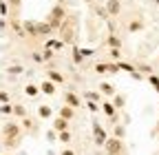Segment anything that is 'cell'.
Returning <instances> with one entry per match:
<instances>
[{
    "label": "cell",
    "instance_id": "13",
    "mask_svg": "<svg viewBox=\"0 0 159 155\" xmlns=\"http://www.w3.org/2000/svg\"><path fill=\"white\" fill-rule=\"evenodd\" d=\"M102 111H104L106 115H115V106H113L111 102H104V104H102Z\"/></svg>",
    "mask_w": 159,
    "mask_h": 155
},
{
    "label": "cell",
    "instance_id": "4",
    "mask_svg": "<svg viewBox=\"0 0 159 155\" xmlns=\"http://www.w3.org/2000/svg\"><path fill=\"white\" fill-rule=\"evenodd\" d=\"M62 18H64V9L62 7H53V11H51V18H49V27L53 29V27H57L60 22H62Z\"/></svg>",
    "mask_w": 159,
    "mask_h": 155
},
{
    "label": "cell",
    "instance_id": "26",
    "mask_svg": "<svg viewBox=\"0 0 159 155\" xmlns=\"http://www.w3.org/2000/svg\"><path fill=\"white\" fill-rule=\"evenodd\" d=\"M150 82H152V84H155V87H157V91H159V80H157V78H155V75H152V78H150Z\"/></svg>",
    "mask_w": 159,
    "mask_h": 155
},
{
    "label": "cell",
    "instance_id": "3",
    "mask_svg": "<svg viewBox=\"0 0 159 155\" xmlns=\"http://www.w3.org/2000/svg\"><path fill=\"white\" fill-rule=\"evenodd\" d=\"M75 33V20H66L64 25H62V40L64 42H73V35Z\"/></svg>",
    "mask_w": 159,
    "mask_h": 155
},
{
    "label": "cell",
    "instance_id": "8",
    "mask_svg": "<svg viewBox=\"0 0 159 155\" xmlns=\"http://www.w3.org/2000/svg\"><path fill=\"white\" fill-rule=\"evenodd\" d=\"M53 129H55V131H57V133H64V131H66V129H69V122H66V120H64V118H57V120H55V122H53Z\"/></svg>",
    "mask_w": 159,
    "mask_h": 155
},
{
    "label": "cell",
    "instance_id": "19",
    "mask_svg": "<svg viewBox=\"0 0 159 155\" xmlns=\"http://www.w3.org/2000/svg\"><path fill=\"white\" fill-rule=\"evenodd\" d=\"M25 91H27V95H38V87H33V84H29Z\"/></svg>",
    "mask_w": 159,
    "mask_h": 155
},
{
    "label": "cell",
    "instance_id": "20",
    "mask_svg": "<svg viewBox=\"0 0 159 155\" xmlns=\"http://www.w3.org/2000/svg\"><path fill=\"white\" fill-rule=\"evenodd\" d=\"M108 45H111L113 49H117V47H119V40H117L115 35H111V38H108Z\"/></svg>",
    "mask_w": 159,
    "mask_h": 155
},
{
    "label": "cell",
    "instance_id": "9",
    "mask_svg": "<svg viewBox=\"0 0 159 155\" xmlns=\"http://www.w3.org/2000/svg\"><path fill=\"white\" fill-rule=\"evenodd\" d=\"M47 35V33H51V27H49V22H42V25H35V35Z\"/></svg>",
    "mask_w": 159,
    "mask_h": 155
},
{
    "label": "cell",
    "instance_id": "12",
    "mask_svg": "<svg viewBox=\"0 0 159 155\" xmlns=\"http://www.w3.org/2000/svg\"><path fill=\"white\" fill-rule=\"evenodd\" d=\"M13 115H18V118H27V109L22 104H16L13 106Z\"/></svg>",
    "mask_w": 159,
    "mask_h": 155
},
{
    "label": "cell",
    "instance_id": "18",
    "mask_svg": "<svg viewBox=\"0 0 159 155\" xmlns=\"http://www.w3.org/2000/svg\"><path fill=\"white\" fill-rule=\"evenodd\" d=\"M49 78H51L53 82H62V75H60V73H55V71H51V73H49Z\"/></svg>",
    "mask_w": 159,
    "mask_h": 155
},
{
    "label": "cell",
    "instance_id": "11",
    "mask_svg": "<svg viewBox=\"0 0 159 155\" xmlns=\"http://www.w3.org/2000/svg\"><path fill=\"white\" fill-rule=\"evenodd\" d=\"M40 89H42V93H47V95H53L55 93V87H53V82H42V87H40Z\"/></svg>",
    "mask_w": 159,
    "mask_h": 155
},
{
    "label": "cell",
    "instance_id": "15",
    "mask_svg": "<svg viewBox=\"0 0 159 155\" xmlns=\"http://www.w3.org/2000/svg\"><path fill=\"white\" fill-rule=\"evenodd\" d=\"M99 89H102V93H106V95H113V93H115V89H113L108 82H102V87H99Z\"/></svg>",
    "mask_w": 159,
    "mask_h": 155
},
{
    "label": "cell",
    "instance_id": "5",
    "mask_svg": "<svg viewBox=\"0 0 159 155\" xmlns=\"http://www.w3.org/2000/svg\"><path fill=\"white\" fill-rule=\"evenodd\" d=\"M93 133H95V144H97V146H104V144H106V133H104V129L99 126V124H95V126H93Z\"/></svg>",
    "mask_w": 159,
    "mask_h": 155
},
{
    "label": "cell",
    "instance_id": "7",
    "mask_svg": "<svg viewBox=\"0 0 159 155\" xmlns=\"http://www.w3.org/2000/svg\"><path fill=\"white\" fill-rule=\"evenodd\" d=\"M64 100H66V106H71V109H75V106H80V98H77V95H75V93H71V91H69V93L64 95Z\"/></svg>",
    "mask_w": 159,
    "mask_h": 155
},
{
    "label": "cell",
    "instance_id": "27",
    "mask_svg": "<svg viewBox=\"0 0 159 155\" xmlns=\"http://www.w3.org/2000/svg\"><path fill=\"white\" fill-rule=\"evenodd\" d=\"M9 2H11L13 7H20V2H22V0H9Z\"/></svg>",
    "mask_w": 159,
    "mask_h": 155
},
{
    "label": "cell",
    "instance_id": "14",
    "mask_svg": "<svg viewBox=\"0 0 159 155\" xmlns=\"http://www.w3.org/2000/svg\"><path fill=\"white\" fill-rule=\"evenodd\" d=\"M38 111H40V118H51V106H44V104H42Z\"/></svg>",
    "mask_w": 159,
    "mask_h": 155
},
{
    "label": "cell",
    "instance_id": "10",
    "mask_svg": "<svg viewBox=\"0 0 159 155\" xmlns=\"http://www.w3.org/2000/svg\"><path fill=\"white\" fill-rule=\"evenodd\" d=\"M60 118H64V120L69 122V120L73 118V109H71V106H62V109H60Z\"/></svg>",
    "mask_w": 159,
    "mask_h": 155
},
{
    "label": "cell",
    "instance_id": "21",
    "mask_svg": "<svg viewBox=\"0 0 159 155\" xmlns=\"http://www.w3.org/2000/svg\"><path fill=\"white\" fill-rule=\"evenodd\" d=\"M95 71H97V73H106V71H108V64H97Z\"/></svg>",
    "mask_w": 159,
    "mask_h": 155
},
{
    "label": "cell",
    "instance_id": "28",
    "mask_svg": "<svg viewBox=\"0 0 159 155\" xmlns=\"http://www.w3.org/2000/svg\"><path fill=\"white\" fill-rule=\"evenodd\" d=\"M86 2H93V0H86Z\"/></svg>",
    "mask_w": 159,
    "mask_h": 155
},
{
    "label": "cell",
    "instance_id": "23",
    "mask_svg": "<svg viewBox=\"0 0 159 155\" xmlns=\"http://www.w3.org/2000/svg\"><path fill=\"white\" fill-rule=\"evenodd\" d=\"M7 100H9V95L5 91H0V102H7Z\"/></svg>",
    "mask_w": 159,
    "mask_h": 155
},
{
    "label": "cell",
    "instance_id": "17",
    "mask_svg": "<svg viewBox=\"0 0 159 155\" xmlns=\"http://www.w3.org/2000/svg\"><path fill=\"white\" fill-rule=\"evenodd\" d=\"M0 113H7L9 115V113H13V106L11 104H2V106H0Z\"/></svg>",
    "mask_w": 159,
    "mask_h": 155
},
{
    "label": "cell",
    "instance_id": "22",
    "mask_svg": "<svg viewBox=\"0 0 159 155\" xmlns=\"http://www.w3.org/2000/svg\"><path fill=\"white\" fill-rule=\"evenodd\" d=\"M9 73H22V67H11Z\"/></svg>",
    "mask_w": 159,
    "mask_h": 155
},
{
    "label": "cell",
    "instance_id": "6",
    "mask_svg": "<svg viewBox=\"0 0 159 155\" xmlns=\"http://www.w3.org/2000/svg\"><path fill=\"white\" fill-rule=\"evenodd\" d=\"M106 11H108L111 16H117L119 11H122V5H119V0H108V2H106Z\"/></svg>",
    "mask_w": 159,
    "mask_h": 155
},
{
    "label": "cell",
    "instance_id": "16",
    "mask_svg": "<svg viewBox=\"0 0 159 155\" xmlns=\"http://www.w3.org/2000/svg\"><path fill=\"white\" fill-rule=\"evenodd\" d=\"M60 142H64V144H66V142H71V133H69V131L60 133Z\"/></svg>",
    "mask_w": 159,
    "mask_h": 155
},
{
    "label": "cell",
    "instance_id": "1",
    "mask_svg": "<svg viewBox=\"0 0 159 155\" xmlns=\"http://www.w3.org/2000/svg\"><path fill=\"white\" fill-rule=\"evenodd\" d=\"M2 135H5V146H7V148L18 146V144H20V124L7 122L5 129H2Z\"/></svg>",
    "mask_w": 159,
    "mask_h": 155
},
{
    "label": "cell",
    "instance_id": "24",
    "mask_svg": "<svg viewBox=\"0 0 159 155\" xmlns=\"http://www.w3.org/2000/svg\"><path fill=\"white\" fill-rule=\"evenodd\" d=\"M60 155H75V151H73V148H64V151L60 153Z\"/></svg>",
    "mask_w": 159,
    "mask_h": 155
},
{
    "label": "cell",
    "instance_id": "2",
    "mask_svg": "<svg viewBox=\"0 0 159 155\" xmlns=\"http://www.w3.org/2000/svg\"><path fill=\"white\" fill-rule=\"evenodd\" d=\"M106 155H124V144L122 140H117V138H111L106 140Z\"/></svg>",
    "mask_w": 159,
    "mask_h": 155
},
{
    "label": "cell",
    "instance_id": "25",
    "mask_svg": "<svg viewBox=\"0 0 159 155\" xmlns=\"http://www.w3.org/2000/svg\"><path fill=\"white\" fill-rule=\"evenodd\" d=\"M124 104V98H119V95H117V98H115V106H122Z\"/></svg>",
    "mask_w": 159,
    "mask_h": 155
}]
</instances>
